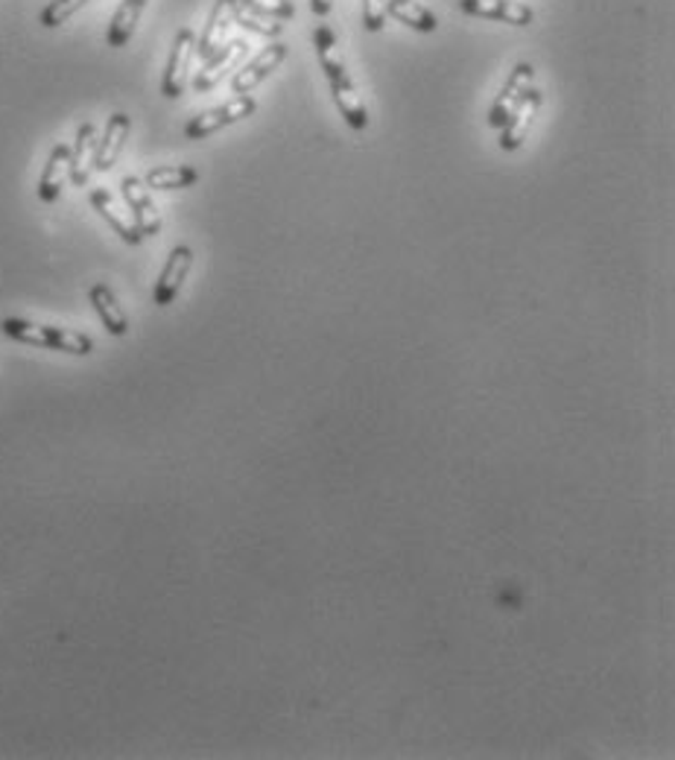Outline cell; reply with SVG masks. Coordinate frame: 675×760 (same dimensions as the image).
<instances>
[{
    "instance_id": "obj_25",
    "label": "cell",
    "mask_w": 675,
    "mask_h": 760,
    "mask_svg": "<svg viewBox=\"0 0 675 760\" xmlns=\"http://www.w3.org/2000/svg\"><path fill=\"white\" fill-rule=\"evenodd\" d=\"M330 10H334V0H310V12L320 18H328Z\"/></svg>"
},
{
    "instance_id": "obj_10",
    "label": "cell",
    "mask_w": 675,
    "mask_h": 760,
    "mask_svg": "<svg viewBox=\"0 0 675 760\" xmlns=\"http://www.w3.org/2000/svg\"><path fill=\"white\" fill-rule=\"evenodd\" d=\"M533 79H535V71L529 62H517L515 71L509 74L507 85L500 88L498 100H495V105H491V114H488V123L495 126V129H500L503 123H507L509 112L515 109L517 100L533 88Z\"/></svg>"
},
{
    "instance_id": "obj_21",
    "label": "cell",
    "mask_w": 675,
    "mask_h": 760,
    "mask_svg": "<svg viewBox=\"0 0 675 760\" xmlns=\"http://www.w3.org/2000/svg\"><path fill=\"white\" fill-rule=\"evenodd\" d=\"M235 24L237 27L249 29V33H254V36H263V38H278L282 36V24L275 18H266V15H261V12L249 10V7H237L235 12Z\"/></svg>"
},
{
    "instance_id": "obj_6",
    "label": "cell",
    "mask_w": 675,
    "mask_h": 760,
    "mask_svg": "<svg viewBox=\"0 0 675 760\" xmlns=\"http://www.w3.org/2000/svg\"><path fill=\"white\" fill-rule=\"evenodd\" d=\"M538 109H541V91L538 88H529L517 105L509 112L507 123L500 126V150L515 152L521 144L526 141V135L533 129L535 117H538Z\"/></svg>"
},
{
    "instance_id": "obj_20",
    "label": "cell",
    "mask_w": 675,
    "mask_h": 760,
    "mask_svg": "<svg viewBox=\"0 0 675 760\" xmlns=\"http://www.w3.org/2000/svg\"><path fill=\"white\" fill-rule=\"evenodd\" d=\"M199 182V170L188 164H170V167H152L143 176V185L152 190H185Z\"/></svg>"
},
{
    "instance_id": "obj_12",
    "label": "cell",
    "mask_w": 675,
    "mask_h": 760,
    "mask_svg": "<svg viewBox=\"0 0 675 760\" xmlns=\"http://www.w3.org/2000/svg\"><path fill=\"white\" fill-rule=\"evenodd\" d=\"M237 7H240V0H216L214 3V10L208 15L205 29H202V36L197 38V57L202 59V62L225 45V33L235 24Z\"/></svg>"
},
{
    "instance_id": "obj_19",
    "label": "cell",
    "mask_w": 675,
    "mask_h": 760,
    "mask_svg": "<svg viewBox=\"0 0 675 760\" xmlns=\"http://www.w3.org/2000/svg\"><path fill=\"white\" fill-rule=\"evenodd\" d=\"M386 15H392L395 21H401V24L418 29V33H436L439 29V18L418 0H386Z\"/></svg>"
},
{
    "instance_id": "obj_11",
    "label": "cell",
    "mask_w": 675,
    "mask_h": 760,
    "mask_svg": "<svg viewBox=\"0 0 675 760\" xmlns=\"http://www.w3.org/2000/svg\"><path fill=\"white\" fill-rule=\"evenodd\" d=\"M460 10L474 15V18L503 21V24H512V27H526L535 18L533 10L517 3V0H460Z\"/></svg>"
},
{
    "instance_id": "obj_15",
    "label": "cell",
    "mask_w": 675,
    "mask_h": 760,
    "mask_svg": "<svg viewBox=\"0 0 675 760\" xmlns=\"http://www.w3.org/2000/svg\"><path fill=\"white\" fill-rule=\"evenodd\" d=\"M95 152H97V129L95 123H83L76 132V141L71 147V167H67V178L74 182L76 188H85L88 178L95 173Z\"/></svg>"
},
{
    "instance_id": "obj_22",
    "label": "cell",
    "mask_w": 675,
    "mask_h": 760,
    "mask_svg": "<svg viewBox=\"0 0 675 760\" xmlns=\"http://www.w3.org/2000/svg\"><path fill=\"white\" fill-rule=\"evenodd\" d=\"M85 3H88V0H50L48 7L41 10V15H38V24L48 29L62 27L65 21H71L76 12L83 10Z\"/></svg>"
},
{
    "instance_id": "obj_4",
    "label": "cell",
    "mask_w": 675,
    "mask_h": 760,
    "mask_svg": "<svg viewBox=\"0 0 675 760\" xmlns=\"http://www.w3.org/2000/svg\"><path fill=\"white\" fill-rule=\"evenodd\" d=\"M254 109H258V103H254L252 97L237 95L235 100H228V103L197 114V117H193V121L185 126V135H188L190 141H202V138H208V135H214V132L225 129V126H232V123H240V121H246V117H252Z\"/></svg>"
},
{
    "instance_id": "obj_8",
    "label": "cell",
    "mask_w": 675,
    "mask_h": 760,
    "mask_svg": "<svg viewBox=\"0 0 675 760\" xmlns=\"http://www.w3.org/2000/svg\"><path fill=\"white\" fill-rule=\"evenodd\" d=\"M190 266H193V249H190V246H176V249L167 254V263H164L159 282H155V290H152V301H155L159 308H167V304L176 301L182 284L188 278Z\"/></svg>"
},
{
    "instance_id": "obj_7",
    "label": "cell",
    "mask_w": 675,
    "mask_h": 760,
    "mask_svg": "<svg viewBox=\"0 0 675 760\" xmlns=\"http://www.w3.org/2000/svg\"><path fill=\"white\" fill-rule=\"evenodd\" d=\"M246 50H249V45H246L243 38H232V41H225L223 48L205 59V65H202V71L193 76V83L190 85L197 88L199 95H205V91L216 88V85L223 83V76L228 74V71H235V67L243 62Z\"/></svg>"
},
{
    "instance_id": "obj_24",
    "label": "cell",
    "mask_w": 675,
    "mask_h": 760,
    "mask_svg": "<svg viewBox=\"0 0 675 760\" xmlns=\"http://www.w3.org/2000/svg\"><path fill=\"white\" fill-rule=\"evenodd\" d=\"M363 24L368 33H380L386 24V0H363Z\"/></svg>"
},
{
    "instance_id": "obj_9",
    "label": "cell",
    "mask_w": 675,
    "mask_h": 760,
    "mask_svg": "<svg viewBox=\"0 0 675 760\" xmlns=\"http://www.w3.org/2000/svg\"><path fill=\"white\" fill-rule=\"evenodd\" d=\"M284 59H287V45L273 41V45H270V48H263L252 62H246L243 67H237L235 79H232V91H235V95H252L254 88H258L266 76L273 74Z\"/></svg>"
},
{
    "instance_id": "obj_23",
    "label": "cell",
    "mask_w": 675,
    "mask_h": 760,
    "mask_svg": "<svg viewBox=\"0 0 675 760\" xmlns=\"http://www.w3.org/2000/svg\"><path fill=\"white\" fill-rule=\"evenodd\" d=\"M243 7H249V10L261 12V15H266V18H275V21H284V18H292L296 15V7H292L290 0H240Z\"/></svg>"
},
{
    "instance_id": "obj_3",
    "label": "cell",
    "mask_w": 675,
    "mask_h": 760,
    "mask_svg": "<svg viewBox=\"0 0 675 760\" xmlns=\"http://www.w3.org/2000/svg\"><path fill=\"white\" fill-rule=\"evenodd\" d=\"M197 59V33L193 29H178L173 38V50H170L167 67H164V79H161V95L167 100L185 95V88L190 83V65Z\"/></svg>"
},
{
    "instance_id": "obj_2",
    "label": "cell",
    "mask_w": 675,
    "mask_h": 760,
    "mask_svg": "<svg viewBox=\"0 0 675 760\" xmlns=\"http://www.w3.org/2000/svg\"><path fill=\"white\" fill-rule=\"evenodd\" d=\"M0 328L10 339H18V342H27V346L36 348H57V351H65V354L85 357L95 351V342L91 337H85L79 331L67 328H53V325H36V322L27 320H3Z\"/></svg>"
},
{
    "instance_id": "obj_1",
    "label": "cell",
    "mask_w": 675,
    "mask_h": 760,
    "mask_svg": "<svg viewBox=\"0 0 675 760\" xmlns=\"http://www.w3.org/2000/svg\"><path fill=\"white\" fill-rule=\"evenodd\" d=\"M313 45H316V57H320V65L325 71L330 83V95H334V103H337L339 114L346 117V123L351 129L363 132L368 126V109L363 103V97L357 95L354 83L346 71V59H342V50H339V38L330 27H316L313 33Z\"/></svg>"
},
{
    "instance_id": "obj_18",
    "label": "cell",
    "mask_w": 675,
    "mask_h": 760,
    "mask_svg": "<svg viewBox=\"0 0 675 760\" xmlns=\"http://www.w3.org/2000/svg\"><path fill=\"white\" fill-rule=\"evenodd\" d=\"M150 0H121V7L114 12L112 24H109V33H105V45L109 48H126L129 38L135 36V27L141 21L143 10H147Z\"/></svg>"
},
{
    "instance_id": "obj_13",
    "label": "cell",
    "mask_w": 675,
    "mask_h": 760,
    "mask_svg": "<svg viewBox=\"0 0 675 760\" xmlns=\"http://www.w3.org/2000/svg\"><path fill=\"white\" fill-rule=\"evenodd\" d=\"M88 199H91V205H95V211L100 216H103L105 223L114 228V235H121L123 244L129 246H138L143 240V235L135 228V223H132L129 216L123 214L121 202L114 199L112 190L105 188H95L91 194H88Z\"/></svg>"
},
{
    "instance_id": "obj_5",
    "label": "cell",
    "mask_w": 675,
    "mask_h": 760,
    "mask_svg": "<svg viewBox=\"0 0 675 760\" xmlns=\"http://www.w3.org/2000/svg\"><path fill=\"white\" fill-rule=\"evenodd\" d=\"M121 194L126 208L132 211V223L141 232L143 237H155L161 232V211L152 202L150 188L143 185V178L126 176L121 182Z\"/></svg>"
},
{
    "instance_id": "obj_17",
    "label": "cell",
    "mask_w": 675,
    "mask_h": 760,
    "mask_svg": "<svg viewBox=\"0 0 675 760\" xmlns=\"http://www.w3.org/2000/svg\"><path fill=\"white\" fill-rule=\"evenodd\" d=\"M88 299H91V308L97 310L103 328L109 331L112 337H126V334H129V320H126V313H123V308L117 304V296H114L109 284H95V287L88 290Z\"/></svg>"
},
{
    "instance_id": "obj_14",
    "label": "cell",
    "mask_w": 675,
    "mask_h": 760,
    "mask_svg": "<svg viewBox=\"0 0 675 760\" xmlns=\"http://www.w3.org/2000/svg\"><path fill=\"white\" fill-rule=\"evenodd\" d=\"M129 129H132L129 114L114 112L112 117H109V123H105V129H103V138L97 141L95 170L105 173V170H112L114 164H117V159H121V152H123V144H126V138H129Z\"/></svg>"
},
{
    "instance_id": "obj_16",
    "label": "cell",
    "mask_w": 675,
    "mask_h": 760,
    "mask_svg": "<svg viewBox=\"0 0 675 760\" xmlns=\"http://www.w3.org/2000/svg\"><path fill=\"white\" fill-rule=\"evenodd\" d=\"M67 167H71V147L67 144H57L48 155V164L41 170V178H38V199L41 202H57L62 188L67 182Z\"/></svg>"
}]
</instances>
